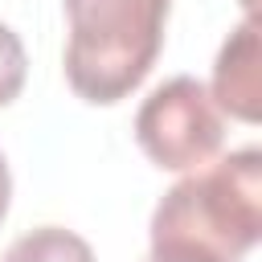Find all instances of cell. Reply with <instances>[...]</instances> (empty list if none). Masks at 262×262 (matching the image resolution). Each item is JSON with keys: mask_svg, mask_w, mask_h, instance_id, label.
I'll return each mask as SVG.
<instances>
[{"mask_svg": "<svg viewBox=\"0 0 262 262\" xmlns=\"http://www.w3.org/2000/svg\"><path fill=\"white\" fill-rule=\"evenodd\" d=\"M209 94H213L221 115H229L237 123H258L262 90H258V25H254V12H246V20L225 37V45L213 61Z\"/></svg>", "mask_w": 262, "mask_h": 262, "instance_id": "obj_4", "label": "cell"}, {"mask_svg": "<svg viewBox=\"0 0 262 262\" xmlns=\"http://www.w3.org/2000/svg\"><path fill=\"white\" fill-rule=\"evenodd\" d=\"M25 78H29L25 45H20V37L0 20V106H8L12 98H20Z\"/></svg>", "mask_w": 262, "mask_h": 262, "instance_id": "obj_6", "label": "cell"}, {"mask_svg": "<svg viewBox=\"0 0 262 262\" xmlns=\"http://www.w3.org/2000/svg\"><path fill=\"white\" fill-rule=\"evenodd\" d=\"M242 4H246V12H254V0H242Z\"/></svg>", "mask_w": 262, "mask_h": 262, "instance_id": "obj_8", "label": "cell"}, {"mask_svg": "<svg viewBox=\"0 0 262 262\" xmlns=\"http://www.w3.org/2000/svg\"><path fill=\"white\" fill-rule=\"evenodd\" d=\"M0 262H94V250L86 237H78L74 229L61 225H41L20 233Z\"/></svg>", "mask_w": 262, "mask_h": 262, "instance_id": "obj_5", "label": "cell"}, {"mask_svg": "<svg viewBox=\"0 0 262 262\" xmlns=\"http://www.w3.org/2000/svg\"><path fill=\"white\" fill-rule=\"evenodd\" d=\"M225 115L205 82L176 74L156 86L135 111V143L164 172H192L221 151Z\"/></svg>", "mask_w": 262, "mask_h": 262, "instance_id": "obj_3", "label": "cell"}, {"mask_svg": "<svg viewBox=\"0 0 262 262\" xmlns=\"http://www.w3.org/2000/svg\"><path fill=\"white\" fill-rule=\"evenodd\" d=\"M8 205H12V172H8V160L0 151V221L8 217Z\"/></svg>", "mask_w": 262, "mask_h": 262, "instance_id": "obj_7", "label": "cell"}, {"mask_svg": "<svg viewBox=\"0 0 262 262\" xmlns=\"http://www.w3.org/2000/svg\"><path fill=\"white\" fill-rule=\"evenodd\" d=\"M172 0H66V82L82 102L115 106L143 86Z\"/></svg>", "mask_w": 262, "mask_h": 262, "instance_id": "obj_2", "label": "cell"}, {"mask_svg": "<svg viewBox=\"0 0 262 262\" xmlns=\"http://www.w3.org/2000/svg\"><path fill=\"white\" fill-rule=\"evenodd\" d=\"M147 262H160V258H151V254H147Z\"/></svg>", "mask_w": 262, "mask_h": 262, "instance_id": "obj_9", "label": "cell"}, {"mask_svg": "<svg viewBox=\"0 0 262 262\" xmlns=\"http://www.w3.org/2000/svg\"><path fill=\"white\" fill-rule=\"evenodd\" d=\"M147 233L160 262H242L262 237V151L192 168L160 196Z\"/></svg>", "mask_w": 262, "mask_h": 262, "instance_id": "obj_1", "label": "cell"}]
</instances>
